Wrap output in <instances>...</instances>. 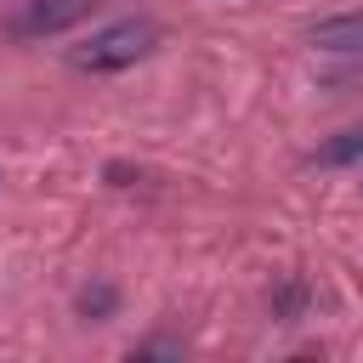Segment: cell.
<instances>
[{"label":"cell","mask_w":363,"mask_h":363,"mask_svg":"<svg viewBox=\"0 0 363 363\" xmlns=\"http://www.w3.org/2000/svg\"><path fill=\"white\" fill-rule=\"evenodd\" d=\"M153 45H159V23H153V17H125V23L96 28L85 45H74V51H68V62H74V68H85V74H113V68L142 62Z\"/></svg>","instance_id":"6da1fadb"},{"label":"cell","mask_w":363,"mask_h":363,"mask_svg":"<svg viewBox=\"0 0 363 363\" xmlns=\"http://www.w3.org/2000/svg\"><path fill=\"white\" fill-rule=\"evenodd\" d=\"M102 0H23V11L11 17V34L17 40H45V34H62L74 23H85Z\"/></svg>","instance_id":"7a4b0ae2"},{"label":"cell","mask_w":363,"mask_h":363,"mask_svg":"<svg viewBox=\"0 0 363 363\" xmlns=\"http://www.w3.org/2000/svg\"><path fill=\"white\" fill-rule=\"evenodd\" d=\"M318 51H340V57H363V11H346V17H329L306 34Z\"/></svg>","instance_id":"3957f363"},{"label":"cell","mask_w":363,"mask_h":363,"mask_svg":"<svg viewBox=\"0 0 363 363\" xmlns=\"http://www.w3.org/2000/svg\"><path fill=\"white\" fill-rule=\"evenodd\" d=\"M79 312H85V318H102V312H113V289H108V284H96V289H79Z\"/></svg>","instance_id":"277c9868"}]
</instances>
